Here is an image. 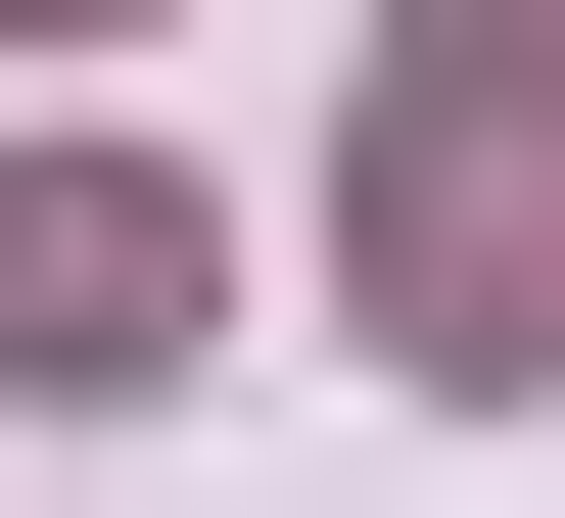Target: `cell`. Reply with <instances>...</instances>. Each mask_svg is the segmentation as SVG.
I'll return each mask as SVG.
<instances>
[{
    "instance_id": "1",
    "label": "cell",
    "mask_w": 565,
    "mask_h": 518,
    "mask_svg": "<svg viewBox=\"0 0 565 518\" xmlns=\"http://www.w3.org/2000/svg\"><path fill=\"white\" fill-rule=\"evenodd\" d=\"M377 378H565V141H519V95L377 141Z\"/></svg>"
},
{
    "instance_id": "2",
    "label": "cell",
    "mask_w": 565,
    "mask_h": 518,
    "mask_svg": "<svg viewBox=\"0 0 565 518\" xmlns=\"http://www.w3.org/2000/svg\"><path fill=\"white\" fill-rule=\"evenodd\" d=\"M189 330H236V236H189L141 141H47V189H0V378H189Z\"/></svg>"
},
{
    "instance_id": "3",
    "label": "cell",
    "mask_w": 565,
    "mask_h": 518,
    "mask_svg": "<svg viewBox=\"0 0 565 518\" xmlns=\"http://www.w3.org/2000/svg\"><path fill=\"white\" fill-rule=\"evenodd\" d=\"M424 95H519V141H565V0H424Z\"/></svg>"
},
{
    "instance_id": "4",
    "label": "cell",
    "mask_w": 565,
    "mask_h": 518,
    "mask_svg": "<svg viewBox=\"0 0 565 518\" xmlns=\"http://www.w3.org/2000/svg\"><path fill=\"white\" fill-rule=\"evenodd\" d=\"M0 47H95V0H0Z\"/></svg>"
}]
</instances>
